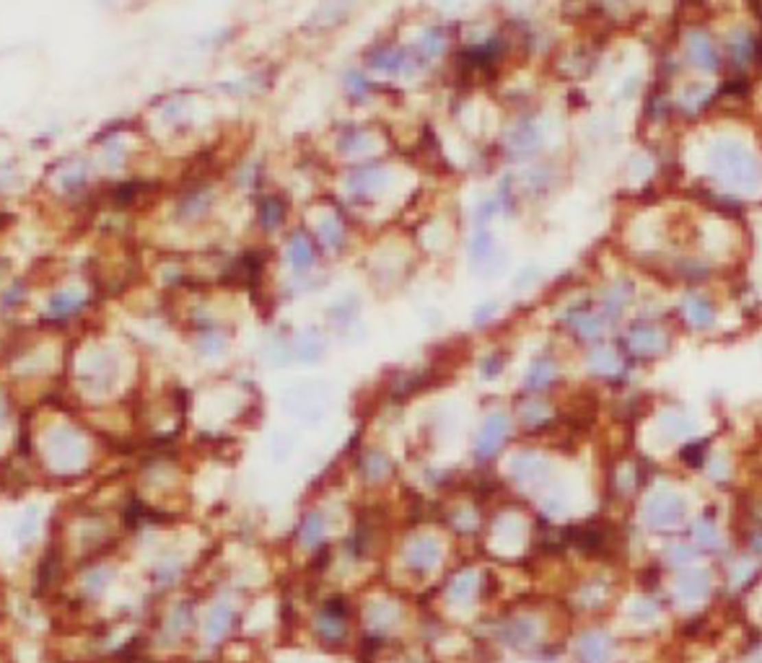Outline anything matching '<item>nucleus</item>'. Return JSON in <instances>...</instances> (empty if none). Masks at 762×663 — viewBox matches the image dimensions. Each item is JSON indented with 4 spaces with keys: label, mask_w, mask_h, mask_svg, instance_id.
Instances as JSON below:
<instances>
[{
    "label": "nucleus",
    "mask_w": 762,
    "mask_h": 663,
    "mask_svg": "<svg viewBox=\"0 0 762 663\" xmlns=\"http://www.w3.org/2000/svg\"><path fill=\"white\" fill-rule=\"evenodd\" d=\"M581 655L586 658L588 663H604L607 655H610V645L602 640V638H586L581 642Z\"/></svg>",
    "instance_id": "1"
}]
</instances>
